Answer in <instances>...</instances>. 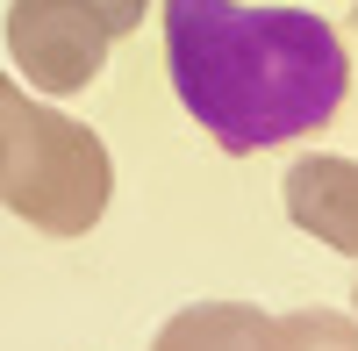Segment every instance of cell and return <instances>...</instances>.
<instances>
[{"label":"cell","mask_w":358,"mask_h":351,"mask_svg":"<svg viewBox=\"0 0 358 351\" xmlns=\"http://www.w3.org/2000/svg\"><path fill=\"white\" fill-rule=\"evenodd\" d=\"M165 72L194 122L229 158L322 129L351 86L337 22L315 8L165 0Z\"/></svg>","instance_id":"obj_1"},{"label":"cell","mask_w":358,"mask_h":351,"mask_svg":"<svg viewBox=\"0 0 358 351\" xmlns=\"http://www.w3.org/2000/svg\"><path fill=\"white\" fill-rule=\"evenodd\" d=\"M115 201V158L101 129L72 122L0 72V208L43 237H86Z\"/></svg>","instance_id":"obj_2"},{"label":"cell","mask_w":358,"mask_h":351,"mask_svg":"<svg viewBox=\"0 0 358 351\" xmlns=\"http://www.w3.org/2000/svg\"><path fill=\"white\" fill-rule=\"evenodd\" d=\"M151 0H8V57L36 94L94 86L108 50L143 22Z\"/></svg>","instance_id":"obj_3"},{"label":"cell","mask_w":358,"mask_h":351,"mask_svg":"<svg viewBox=\"0 0 358 351\" xmlns=\"http://www.w3.org/2000/svg\"><path fill=\"white\" fill-rule=\"evenodd\" d=\"M287 215H294V229H308L330 251L358 258V165L330 158V151L294 158L287 165Z\"/></svg>","instance_id":"obj_4"},{"label":"cell","mask_w":358,"mask_h":351,"mask_svg":"<svg viewBox=\"0 0 358 351\" xmlns=\"http://www.w3.org/2000/svg\"><path fill=\"white\" fill-rule=\"evenodd\" d=\"M265 330L273 315L251 301H194L158 330L151 351H265Z\"/></svg>","instance_id":"obj_5"},{"label":"cell","mask_w":358,"mask_h":351,"mask_svg":"<svg viewBox=\"0 0 358 351\" xmlns=\"http://www.w3.org/2000/svg\"><path fill=\"white\" fill-rule=\"evenodd\" d=\"M265 351H358V315H337V308H294V315H273Z\"/></svg>","instance_id":"obj_6"},{"label":"cell","mask_w":358,"mask_h":351,"mask_svg":"<svg viewBox=\"0 0 358 351\" xmlns=\"http://www.w3.org/2000/svg\"><path fill=\"white\" fill-rule=\"evenodd\" d=\"M351 308H358V287H351Z\"/></svg>","instance_id":"obj_7"}]
</instances>
